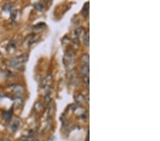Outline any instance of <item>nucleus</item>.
Instances as JSON below:
<instances>
[{
  "mask_svg": "<svg viewBox=\"0 0 160 141\" xmlns=\"http://www.w3.org/2000/svg\"><path fill=\"white\" fill-rule=\"evenodd\" d=\"M28 60V56L26 54H22V55L18 56L11 60L9 62V65L12 67H17L22 63H24Z\"/></svg>",
  "mask_w": 160,
  "mask_h": 141,
  "instance_id": "f257e3e1",
  "label": "nucleus"
},
{
  "mask_svg": "<svg viewBox=\"0 0 160 141\" xmlns=\"http://www.w3.org/2000/svg\"><path fill=\"white\" fill-rule=\"evenodd\" d=\"M12 115H13V109H10V110H7V111H5L3 113V118L5 121L8 122L12 119Z\"/></svg>",
  "mask_w": 160,
  "mask_h": 141,
  "instance_id": "f03ea898",
  "label": "nucleus"
},
{
  "mask_svg": "<svg viewBox=\"0 0 160 141\" xmlns=\"http://www.w3.org/2000/svg\"><path fill=\"white\" fill-rule=\"evenodd\" d=\"M19 125L20 123L18 120H15V121L12 122V125H11V128H12L13 132H16V131H17L19 127Z\"/></svg>",
  "mask_w": 160,
  "mask_h": 141,
  "instance_id": "7ed1b4c3",
  "label": "nucleus"
},
{
  "mask_svg": "<svg viewBox=\"0 0 160 141\" xmlns=\"http://www.w3.org/2000/svg\"><path fill=\"white\" fill-rule=\"evenodd\" d=\"M51 78L52 77L51 75H48V76H47L46 78H44V80H43L42 81V86H46L48 85H49L51 84Z\"/></svg>",
  "mask_w": 160,
  "mask_h": 141,
  "instance_id": "20e7f679",
  "label": "nucleus"
},
{
  "mask_svg": "<svg viewBox=\"0 0 160 141\" xmlns=\"http://www.w3.org/2000/svg\"><path fill=\"white\" fill-rule=\"evenodd\" d=\"M13 91H14V92L16 95H21V94L23 93V88H22L21 86H15Z\"/></svg>",
  "mask_w": 160,
  "mask_h": 141,
  "instance_id": "39448f33",
  "label": "nucleus"
},
{
  "mask_svg": "<svg viewBox=\"0 0 160 141\" xmlns=\"http://www.w3.org/2000/svg\"><path fill=\"white\" fill-rule=\"evenodd\" d=\"M88 12H89V2H87L85 4L83 9V16H87Z\"/></svg>",
  "mask_w": 160,
  "mask_h": 141,
  "instance_id": "423d86ee",
  "label": "nucleus"
},
{
  "mask_svg": "<svg viewBox=\"0 0 160 141\" xmlns=\"http://www.w3.org/2000/svg\"><path fill=\"white\" fill-rule=\"evenodd\" d=\"M16 44H15L14 42H13V41H12V42L9 43V44L7 46V50H8V51L11 52L12 51H14L16 49Z\"/></svg>",
  "mask_w": 160,
  "mask_h": 141,
  "instance_id": "0eeeda50",
  "label": "nucleus"
},
{
  "mask_svg": "<svg viewBox=\"0 0 160 141\" xmlns=\"http://www.w3.org/2000/svg\"><path fill=\"white\" fill-rule=\"evenodd\" d=\"M33 6H34V8L38 11H42L44 8V4H43L41 3V2L34 4V5H33Z\"/></svg>",
  "mask_w": 160,
  "mask_h": 141,
  "instance_id": "6e6552de",
  "label": "nucleus"
},
{
  "mask_svg": "<svg viewBox=\"0 0 160 141\" xmlns=\"http://www.w3.org/2000/svg\"><path fill=\"white\" fill-rule=\"evenodd\" d=\"M84 43L87 46L89 45V32L88 31L84 34Z\"/></svg>",
  "mask_w": 160,
  "mask_h": 141,
  "instance_id": "1a4fd4ad",
  "label": "nucleus"
},
{
  "mask_svg": "<svg viewBox=\"0 0 160 141\" xmlns=\"http://www.w3.org/2000/svg\"><path fill=\"white\" fill-rule=\"evenodd\" d=\"M12 5H13L12 4H11V3L7 4L4 5V9H6L7 11H11L13 7Z\"/></svg>",
  "mask_w": 160,
  "mask_h": 141,
  "instance_id": "9d476101",
  "label": "nucleus"
},
{
  "mask_svg": "<svg viewBox=\"0 0 160 141\" xmlns=\"http://www.w3.org/2000/svg\"><path fill=\"white\" fill-rule=\"evenodd\" d=\"M45 27V25L44 24V23H40V24H38L37 25L34 26V27H33V29H41V28H44Z\"/></svg>",
  "mask_w": 160,
  "mask_h": 141,
  "instance_id": "9b49d317",
  "label": "nucleus"
},
{
  "mask_svg": "<svg viewBox=\"0 0 160 141\" xmlns=\"http://www.w3.org/2000/svg\"><path fill=\"white\" fill-rule=\"evenodd\" d=\"M22 141H36L35 139L31 138H22Z\"/></svg>",
  "mask_w": 160,
  "mask_h": 141,
  "instance_id": "f8f14e48",
  "label": "nucleus"
},
{
  "mask_svg": "<svg viewBox=\"0 0 160 141\" xmlns=\"http://www.w3.org/2000/svg\"><path fill=\"white\" fill-rule=\"evenodd\" d=\"M1 58H2V55H1V54L0 53V59H1Z\"/></svg>",
  "mask_w": 160,
  "mask_h": 141,
  "instance_id": "ddd939ff",
  "label": "nucleus"
}]
</instances>
